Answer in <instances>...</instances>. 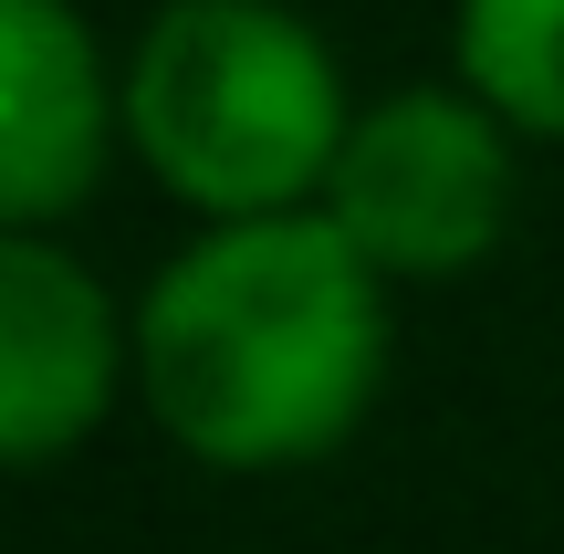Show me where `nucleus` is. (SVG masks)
<instances>
[{"mask_svg": "<svg viewBox=\"0 0 564 554\" xmlns=\"http://www.w3.org/2000/svg\"><path fill=\"white\" fill-rule=\"evenodd\" d=\"M116 398H137V314L53 230H0V460L53 471Z\"/></svg>", "mask_w": 564, "mask_h": 554, "instance_id": "4", "label": "nucleus"}, {"mask_svg": "<svg viewBox=\"0 0 564 554\" xmlns=\"http://www.w3.org/2000/svg\"><path fill=\"white\" fill-rule=\"evenodd\" d=\"M137 409L220 481L314 471L387 388V283L324 209L220 220L147 272Z\"/></svg>", "mask_w": 564, "mask_h": 554, "instance_id": "1", "label": "nucleus"}, {"mask_svg": "<svg viewBox=\"0 0 564 554\" xmlns=\"http://www.w3.org/2000/svg\"><path fill=\"white\" fill-rule=\"evenodd\" d=\"M324 220L366 251V272L387 293L491 262V241L512 230V126L470 84L377 95L345 126V157L324 178Z\"/></svg>", "mask_w": 564, "mask_h": 554, "instance_id": "3", "label": "nucleus"}, {"mask_svg": "<svg viewBox=\"0 0 564 554\" xmlns=\"http://www.w3.org/2000/svg\"><path fill=\"white\" fill-rule=\"evenodd\" d=\"M460 84L512 137H564V0H460Z\"/></svg>", "mask_w": 564, "mask_h": 554, "instance_id": "6", "label": "nucleus"}, {"mask_svg": "<svg viewBox=\"0 0 564 554\" xmlns=\"http://www.w3.org/2000/svg\"><path fill=\"white\" fill-rule=\"evenodd\" d=\"M126 137V84L74 0H0V230H53L95 199Z\"/></svg>", "mask_w": 564, "mask_h": 554, "instance_id": "5", "label": "nucleus"}, {"mask_svg": "<svg viewBox=\"0 0 564 554\" xmlns=\"http://www.w3.org/2000/svg\"><path fill=\"white\" fill-rule=\"evenodd\" d=\"M126 146L199 230L324 209L345 157V74L282 0H167L126 53Z\"/></svg>", "mask_w": 564, "mask_h": 554, "instance_id": "2", "label": "nucleus"}]
</instances>
